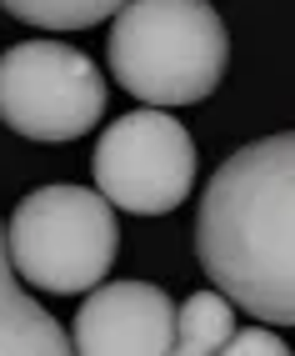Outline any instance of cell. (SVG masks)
Instances as JSON below:
<instances>
[{
    "label": "cell",
    "instance_id": "obj_3",
    "mask_svg": "<svg viewBox=\"0 0 295 356\" xmlns=\"http://www.w3.org/2000/svg\"><path fill=\"white\" fill-rule=\"evenodd\" d=\"M115 211L85 186H40L10 211L6 256L26 286L81 296L115 266Z\"/></svg>",
    "mask_w": 295,
    "mask_h": 356
},
{
    "label": "cell",
    "instance_id": "obj_10",
    "mask_svg": "<svg viewBox=\"0 0 295 356\" xmlns=\"http://www.w3.org/2000/svg\"><path fill=\"white\" fill-rule=\"evenodd\" d=\"M215 356H290V346L276 337V331H265V326H235L230 341Z\"/></svg>",
    "mask_w": 295,
    "mask_h": 356
},
{
    "label": "cell",
    "instance_id": "obj_5",
    "mask_svg": "<svg viewBox=\"0 0 295 356\" xmlns=\"http://www.w3.org/2000/svg\"><path fill=\"white\" fill-rule=\"evenodd\" d=\"M195 186V140L165 111H126L95 146V196L110 211L165 216Z\"/></svg>",
    "mask_w": 295,
    "mask_h": 356
},
{
    "label": "cell",
    "instance_id": "obj_9",
    "mask_svg": "<svg viewBox=\"0 0 295 356\" xmlns=\"http://www.w3.org/2000/svg\"><path fill=\"white\" fill-rule=\"evenodd\" d=\"M126 0H0V10H10L15 20L40 31H85L110 20Z\"/></svg>",
    "mask_w": 295,
    "mask_h": 356
},
{
    "label": "cell",
    "instance_id": "obj_4",
    "mask_svg": "<svg viewBox=\"0 0 295 356\" xmlns=\"http://www.w3.org/2000/svg\"><path fill=\"white\" fill-rule=\"evenodd\" d=\"M106 115L95 60L60 40H20L0 56V121L26 140H76Z\"/></svg>",
    "mask_w": 295,
    "mask_h": 356
},
{
    "label": "cell",
    "instance_id": "obj_1",
    "mask_svg": "<svg viewBox=\"0 0 295 356\" xmlns=\"http://www.w3.org/2000/svg\"><path fill=\"white\" fill-rule=\"evenodd\" d=\"M295 136L240 146L205 186L195 251L230 306L270 326L295 321Z\"/></svg>",
    "mask_w": 295,
    "mask_h": 356
},
{
    "label": "cell",
    "instance_id": "obj_7",
    "mask_svg": "<svg viewBox=\"0 0 295 356\" xmlns=\"http://www.w3.org/2000/svg\"><path fill=\"white\" fill-rule=\"evenodd\" d=\"M0 356H70L65 326L31 291H20L6 256V226H0Z\"/></svg>",
    "mask_w": 295,
    "mask_h": 356
},
{
    "label": "cell",
    "instance_id": "obj_8",
    "mask_svg": "<svg viewBox=\"0 0 295 356\" xmlns=\"http://www.w3.org/2000/svg\"><path fill=\"white\" fill-rule=\"evenodd\" d=\"M235 331V306L220 291H195L185 306H176V331H170L165 356H215Z\"/></svg>",
    "mask_w": 295,
    "mask_h": 356
},
{
    "label": "cell",
    "instance_id": "obj_6",
    "mask_svg": "<svg viewBox=\"0 0 295 356\" xmlns=\"http://www.w3.org/2000/svg\"><path fill=\"white\" fill-rule=\"evenodd\" d=\"M176 331V301L151 281L95 286L70 326V356H165Z\"/></svg>",
    "mask_w": 295,
    "mask_h": 356
},
{
    "label": "cell",
    "instance_id": "obj_2",
    "mask_svg": "<svg viewBox=\"0 0 295 356\" xmlns=\"http://www.w3.org/2000/svg\"><path fill=\"white\" fill-rule=\"evenodd\" d=\"M110 20V70L151 111L195 106L226 76L230 35L205 0H126Z\"/></svg>",
    "mask_w": 295,
    "mask_h": 356
}]
</instances>
